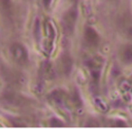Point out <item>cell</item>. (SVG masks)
<instances>
[{
    "instance_id": "1",
    "label": "cell",
    "mask_w": 132,
    "mask_h": 129,
    "mask_svg": "<svg viewBox=\"0 0 132 129\" xmlns=\"http://www.w3.org/2000/svg\"><path fill=\"white\" fill-rule=\"evenodd\" d=\"M10 54L13 60L20 65H24L28 62V53L23 44H13L10 46Z\"/></svg>"
},
{
    "instance_id": "3",
    "label": "cell",
    "mask_w": 132,
    "mask_h": 129,
    "mask_svg": "<svg viewBox=\"0 0 132 129\" xmlns=\"http://www.w3.org/2000/svg\"><path fill=\"white\" fill-rule=\"evenodd\" d=\"M85 42L90 46H96L100 42V36L95 29L92 27H87L84 32Z\"/></svg>"
},
{
    "instance_id": "7",
    "label": "cell",
    "mask_w": 132,
    "mask_h": 129,
    "mask_svg": "<svg viewBox=\"0 0 132 129\" xmlns=\"http://www.w3.org/2000/svg\"><path fill=\"white\" fill-rule=\"evenodd\" d=\"M43 1V4H44V6H45V7H49L50 4H51L52 0H42Z\"/></svg>"
},
{
    "instance_id": "4",
    "label": "cell",
    "mask_w": 132,
    "mask_h": 129,
    "mask_svg": "<svg viewBox=\"0 0 132 129\" xmlns=\"http://www.w3.org/2000/svg\"><path fill=\"white\" fill-rule=\"evenodd\" d=\"M42 76L45 79H53L54 76L53 65L49 62H44L42 67Z\"/></svg>"
},
{
    "instance_id": "5",
    "label": "cell",
    "mask_w": 132,
    "mask_h": 129,
    "mask_svg": "<svg viewBox=\"0 0 132 129\" xmlns=\"http://www.w3.org/2000/svg\"><path fill=\"white\" fill-rule=\"evenodd\" d=\"M122 59L126 63L132 62V44L127 45L122 51Z\"/></svg>"
},
{
    "instance_id": "6",
    "label": "cell",
    "mask_w": 132,
    "mask_h": 129,
    "mask_svg": "<svg viewBox=\"0 0 132 129\" xmlns=\"http://www.w3.org/2000/svg\"><path fill=\"white\" fill-rule=\"evenodd\" d=\"M0 3L4 11L9 13V11L11 10V0H0Z\"/></svg>"
},
{
    "instance_id": "2",
    "label": "cell",
    "mask_w": 132,
    "mask_h": 129,
    "mask_svg": "<svg viewBox=\"0 0 132 129\" xmlns=\"http://www.w3.org/2000/svg\"><path fill=\"white\" fill-rule=\"evenodd\" d=\"M78 12L75 7H72L64 14L62 20V25L66 33H72L73 32L75 23L77 20Z\"/></svg>"
}]
</instances>
